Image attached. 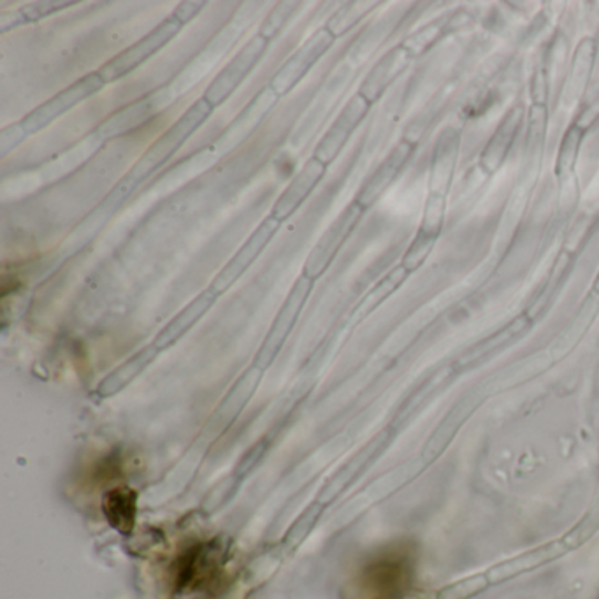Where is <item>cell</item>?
Instances as JSON below:
<instances>
[{
    "mask_svg": "<svg viewBox=\"0 0 599 599\" xmlns=\"http://www.w3.org/2000/svg\"><path fill=\"white\" fill-rule=\"evenodd\" d=\"M181 29H183V25L171 14L160 25L155 27L154 31L148 32L145 38L134 43L133 46L113 56L112 61H107L99 69V74L104 77L106 85L107 83L118 82L122 77L136 71L155 53H159L166 44L171 43L172 39L180 34Z\"/></svg>",
    "mask_w": 599,
    "mask_h": 599,
    "instance_id": "cell-7",
    "label": "cell"
},
{
    "mask_svg": "<svg viewBox=\"0 0 599 599\" xmlns=\"http://www.w3.org/2000/svg\"><path fill=\"white\" fill-rule=\"evenodd\" d=\"M523 107L515 106L503 116V120L497 125L493 136L488 139L487 146L482 151L480 157V164L484 167L485 171L496 172L503 164H505L506 157H508L512 146H514L515 137H517L521 125L524 122Z\"/></svg>",
    "mask_w": 599,
    "mask_h": 599,
    "instance_id": "cell-16",
    "label": "cell"
},
{
    "mask_svg": "<svg viewBox=\"0 0 599 599\" xmlns=\"http://www.w3.org/2000/svg\"><path fill=\"white\" fill-rule=\"evenodd\" d=\"M103 514L115 532L133 535L137 521L136 491L127 485L109 488L103 496Z\"/></svg>",
    "mask_w": 599,
    "mask_h": 599,
    "instance_id": "cell-18",
    "label": "cell"
},
{
    "mask_svg": "<svg viewBox=\"0 0 599 599\" xmlns=\"http://www.w3.org/2000/svg\"><path fill=\"white\" fill-rule=\"evenodd\" d=\"M106 86L104 77L101 76L99 71L95 73L86 74V76L80 77L73 85H69L67 88L56 94L52 99L35 107L34 112L29 113L25 118L18 122V127L22 129L25 137L32 136V134L39 133V130L46 129L48 125H52L56 118H61L65 113L71 112L77 104L85 103L86 99H91L95 94H99Z\"/></svg>",
    "mask_w": 599,
    "mask_h": 599,
    "instance_id": "cell-5",
    "label": "cell"
},
{
    "mask_svg": "<svg viewBox=\"0 0 599 599\" xmlns=\"http://www.w3.org/2000/svg\"><path fill=\"white\" fill-rule=\"evenodd\" d=\"M470 411L471 407L467 404V399H464L459 407L450 411L446 419L438 425L433 437L429 438L428 445H425L424 452H422L425 463H433L434 459L440 458L441 452L449 446L450 441L455 437L461 424L470 416Z\"/></svg>",
    "mask_w": 599,
    "mask_h": 599,
    "instance_id": "cell-21",
    "label": "cell"
},
{
    "mask_svg": "<svg viewBox=\"0 0 599 599\" xmlns=\"http://www.w3.org/2000/svg\"><path fill=\"white\" fill-rule=\"evenodd\" d=\"M366 210L362 206L351 201L341 213L333 220L327 231L318 238L317 244L313 246L306 262H304V276L309 280L320 279L322 274L329 270L334 259L338 258L343 244L347 243L351 232L356 231L360 220L365 217Z\"/></svg>",
    "mask_w": 599,
    "mask_h": 599,
    "instance_id": "cell-6",
    "label": "cell"
},
{
    "mask_svg": "<svg viewBox=\"0 0 599 599\" xmlns=\"http://www.w3.org/2000/svg\"><path fill=\"white\" fill-rule=\"evenodd\" d=\"M214 107L206 103L204 99L196 101L192 106L172 124L171 129H167L157 141L148 146V150L136 160L130 171L122 178L120 183L116 185L113 192L107 196L104 206H118L129 198L130 193L145 183L155 171L175 157L176 151L180 150L185 143L189 141L193 134L201 129L202 125L213 115Z\"/></svg>",
    "mask_w": 599,
    "mask_h": 599,
    "instance_id": "cell-1",
    "label": "cell"
},
{
    "mask_svg": "<svg viewBox=\"0 0 599 599\" xmlns=\"http://www.w3.org/2000/svg\"><path fill=\"white\" fill-rule=\"evenodd\" d=\"M300 6V2H280V4L274 6L273 11L267 14L266 20L262 23L259 35L266 38L270 43L273 39L279 38L280 32L291 22V18L296 14Z\"/></svg>",
    "mask_w": 599,
    "mask_h": 599,
    "instance_id": "cell-26",
    "label": "cell"
},
{
    "mask_svg": "<svg viewBox=\"0 0 599 599\" xmlns=\"http://www.w3.org/2000/svg\"><path fill=\"white\" fill-rule=\"evenodd\" d=\"M217 297H219V294L211 291V288L202 292L201 296L196 297L187 308L181 309V312L178 313L162 330H160L159 336L155 338V347L159 348V350H166V348L172 347L176 341H180L185 334L189 333V330L204 317L206 313L210 312L211 306L217 303Z\"/></svg>",
    "mask_w": 599,
    "mask_h": 599,
    "instance_id": "cell-17",
    "label": "cell"
},
{
    "mask_svg": "<svg viewBox=\"0 0 599 599\" xmlns=\"http://www.w3.org/2000/svg\"><path fill=\"white\" fill-rule=\"evenodd\" d=\"M459 148H461V137L455 130H445L434 146L431 171H429L428 199H425L424 214H422L419 229L438 238L445 223L446 202H449L450 189H452L455 169H458Z\"/></svg>",
    "mask_w": 599,
    "mask_h": 599,
    "instance_id": "cell-3",
    "label": "cell"
},
{
    "mask_svg": "<svg viewBox=\"0 0 599 599\" xmlns=\"http://www.w3.org/2000/svg\"><path fill=\"white\" fill-rule=\"evenodd\" d=\"M27 139L25 134L22 133V129L17 125H9L4 129L0 130V155L6 157L9 151L14 150V146L20 145V143Z\"/></svg>",
    "mask_w": 599,
    "mask_h": 599,
    "instance_id": "cell-28",
    "label": "cell"
},
{
    "mask_svg": "<svg viewBox=\"0 0 599 599\" xmlns=\"http://www.w3.org/2000/svg\"><path fill=\"white\" fill-rule=\"evenodd\" d=\"M157 104H159V101H157V95L155 94L148 95L146 99L130 104V106L125 107L122 112L104 120V124L97 129V136L101 139H113V137L129 133L130 129L143 124V120H146L150 116Z\"/></svg>",
    "mask_w": 599,
    "mask_h": 599,
    "instance_id": "cell-20",
    "label": "cell"
},
{
    "mask_svg": "<svg viewBox=\"0 0 599 599\" xmlns=\"http://www.w3.org/2000/svg\"><path fill=\"white\" fill-rule=\"evenodd\" d=\"M334 43H336V38L327 31L326 27H322L312 38L306 39L271 77L270 91L273 92L274 97L282 99L291 94L303 82L306 74L317 65L322 56L329 52Z\"/></svg>",
    "mask_w": 599,
    "mask_h": 599,
    "instance_id": "cell-8",
    "label": "cell"
},
{
    "mask_svg": "<svg viewBox=\"0 0 599 599\" xmlns=\"http://www.w3.org/2000/svg\"><path fill=\"white\" fill-rule=\"evenodd\" d=\"M592 292H595V296L599 297V271L596 274L595 283H592Z\"/></svg>",
    "mask_w": 599,
    "mask_h": 599,
    "instance_id": "cell-30",
    "label": "cell"
},
{
    "mask_svg": "<svg viewBox=\"0 0 599 599\" xmlns=\"http://www.w3.org/2000/svg\"><path fill=\"white\" fill-rule=\"evenodd\" d=\"M438 235L429 234V232L417 231L416 238L408 246L404 258H402L401 266L408 271V273H416L420 267L424 266V262L428 261L429 255L433 252L434 244H437Z\"/></svg>",
    "mask_w": 599,
    "mask_h": 599,
    "instance_id": "cell-25",
    "label": "cell"
},
{
    "mask_svg": "<svg viewBox=\"0 0 599 599\" xmlns=\"http://www.w3.org/2000/svg\"><path fill=\"white\" fill-rule=\"evenodd\" d=\"M327 167L329 166L322 164L315 157L306 160L300 172L287 185V189L283 190L282 196L274 201L271 217L283 223L287 222L292 214H296L301 206L308 201L309 196L315 192L320 181L324 180Z\"/></svg>",
    "mask_w": 599,
    "mask_h": 599,
    "instance_id": "cell-13",
    "label": "cell"
},
{
    "mask_svg": "<svg viewBox=\"0 0 599 599\" xmlns=\"http://www.w3.org/2000/svg\"><path fill=\"white\" fill-rule=\"evenodd\" d=\"M584 136L586 130L578 124L571 125L563 136L561 146L557 151L556 172L559 183H565L571 176L575 175V167H577L578 155H580V148H582Z\"/></svg>",
    "mask_w": 599,
    "mask_h": 599,
    "instance_id": "cell-22",
    "label": "cell"
},
{
    "mask_svg": "<svg viewBox=\"0 0 599 599\" xmlns=\"http://www.w3.org/2000/svg\"><path fill=\"white\" fill-rule=\"evenodd\" d=\"M74 4H76V2H55V0L34 2V4L18 9L14 13L2 14V17H0V31L8 32L9 29H14V27L39 22V20L52 17V14L59 13L62 9L71 8V6Z\"/></svg>",
    "mask_w": 599,
    "mask_h": 599,
    "instance_id": "cell-23",
    "label": "cell"
},
{
    "mask_svg": "<svg viewBox=\"0 0 599 599\" xmlns=\"http://www.w3.org/2000/svg\"><path fill=\"white\" fill-rule=\"evenodd\" d=\"M204 8L206 2H202V0H199V2H193V0L189 2L187 0V2H180V4L176 6L172 17L185 27L187 23L192 22L193 18L198 17V14H201Z\"/></svg>",
    "mask_w": 599,
    "mask_h": 599,
    "instance_id": "cell-29",
    "label": "cell"
},
{
    "mask_svg": "<svg viewBox=\"0 0 599 599\" xmlns=\"http://www.w3.org/2000/svg\"><path fill=\"white\" fill-rule=\"evenodd\" d=\"M267 48H270V41L266 38L258 34L250 39L249 43L241 48V52L235 53L234 59L208 85L202 99L213 107L222 106L240 88L241 83L250 76L253 69L258 67Z\"/></svg>",
    "mask_w": 599,
    "mask_h": 599,
    "instance_id": "cell-9",
    "label": "cell"
},
{
    "mask_svg": "<svg viewBox=\"0 0 599 599\" xmlns=\"http://www.w3.org/2000/svg\"><path fill=\"white\" fill-rule=\"evenodd\" d=\"M408 276H410V273L401 264L390 271L386 279L381 280L377 287L372 288L371 294H369V308H375L381 301H386L390 294H395L401 287L402 283L407 282Z\"/></svg>",
    "mask_w": 599,
    "mask_h": 599,
    "instance_id": "cell-27",
    "label": "cell"
},
{
    "mask_svg": "<svg viewBox=\"0 0 599 599\" xmlns=\"http://www.w3.org/2000/svg\"><path fill=\"white\" fill-rule=\"evenodd\" d=\"M225 548L219 542H199L185 548L171 568L172 589L180 595L208 591L222 577Z\"/></svg>",
    "mask_w": 599,
    "mask_h": 599,
    "instance_id": "cell-4",
    "label": "cell"
},
{
    "mask_svg": "<svg viewBox=\"0 0 599 599\" xmlns=\"http://www.w3.org/2000/svg\"><path fill=\"white\" fill-rule=\"evenodd\" d=\"M282 225L283 223L273 219L271 214L262 220L261 225L253 231V234H250L249 240L244 241L240 252L235 253L234 258L220 271L219 276L213 280L211 291L217 292L219 296L229 291L249 271L253 262L261 258V253L267 249V244L274 240V235L279 234Z\"/></svg>",
    "mask_w": 599,
    "mask_h": 599,
    "instance_id": "cell-11",
    "label": "cell"
},
{
    "mask_svg": "<svg viewBox=\"0 0 599 599\" xmlns=\"http://www.w3.org/2000/svg\"><path fill=\"white\" fill-rule=\"evenodd\" d=\"M372 6L375 4H368V2H348L327 20V31L336 39L343 38L371 11Z\"/></svg>",
    "mask_w": 599,
    "mask_h": 599,
    "instance_id": "cell-24",
    "label": "cell"
},
{
    "mask_svg": "<svg viewBox=\"0 0 599 599\" xmlns=\"http://www.w3.org/2000/svg\"><path fill=\"white\" fill-rule=\"evenodd\" d=\"M416 151V145L410 139H402L395 150L387 155V159L377 167V171L369 176V180L360 187L359 193L354 201L362 206L366 211L380 201L381 196L395 185L398 176L407 166L411 155Z\"/></svg>",
    "mask_w": 599,
    "mask_h": 599,
    "instance_id": "cell-14",
    "label": "cell"
},
{
    "mask_svg": "<svg viewBox=\"0 0 599 599\" xmlns=\"http://www.w3.org/2000/svg\"><path fill=\"white\" fill-rule=\"evenodd\" d=\"M416 578V557L407 545H392L369 557L345 587V599H404Z\"/></svg>",
    "mask_w": 599,
    "mask_h": 599,
    "instance_id": "cell-2",
    "label": "cell"
},
{
    "mask_svg": "<svg viewBox=\"0 0 599 599\" xmlns=\"http://www.w3.org/2000/svg\"><path fill=\"white\" fill-rule=\"evenodd\" d=\"M371 106L372 104L368 103L362 95H354L345 104L338 118L330 125L329 130L324 134L318 145L315 146L313 157L320 160L322 164H326V166H330L334 160L338 159L339 154L345 150V146L350 141L351 134L356 133L357 127L368 116Z\"/></svg>",
    "mask_w": 599,
    "mask_h": 599,
    "instance_id": "cell-12",
    "label": "cell"
},
{
    "mask_svg": "<svg viewBox=\"0 0 599 599\" xmlns=\"http://www.w3.org/2000/svg\"><path fill=\"white\" fill-rule=\"evenodd\" d=\"M159 348L155 345H148L141 351H137L136 356L125 360L124 365L118 366L112 375H107L99 387H97V396L101 398H112L118 395L120 390L129 386L130 381L136 380L148 366L154 362L155 357L159 356Z\"/></svg>",
    "mask_w": 599,
    "mask_h": 599,
    "instance_id": "cell-19",
    "label": "cell"
},
{
    "mask_svg": "<svg viewBox=\"0 0 599 599\" xmlns=\"http://www.w3.org/2000/svg\"><path fill=\"white\" fill-rule=\"evenodd\" d=\"M411 59L413 56L401 44L392 48L390 52L381 56L377 64L372 65L357 94L362 95L368 103H377V101H380L381 95L386 94L387 88L401 76Z\"/></svg>",
    "mask_w": 599,
    "mask_h": 599,
    "instance_id": "cell-15",
    "label": "cell"
},
{
    "mask_svg": "<svg viewBox=\"0 0 599 599\" xmlns=\"http://www.w3.org/2000/svg\"><path fill=\"white\" fill-rule=\"evenodd\" d=\"M312 288L313 280L304 276V274L297 280L296 285L292 287L287 301L283 303L279 317L274 318L273 326H271L270 333H267L266 339H264L261 350H259L258 359H255V366L259 369H266L273 365V360L276 359L283 345L287 341L292 327L300 318L304 303L312 294Z\"/></svg>",
    "mask_w": 599,
    "mask_h": 599,
    "instance_id": "cell-10",
    "label": "cell"
}]
</instances>
